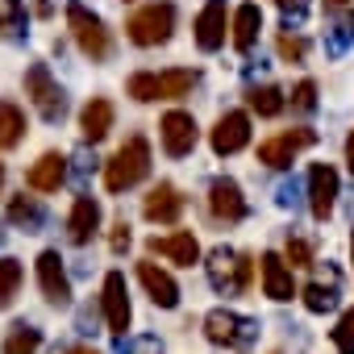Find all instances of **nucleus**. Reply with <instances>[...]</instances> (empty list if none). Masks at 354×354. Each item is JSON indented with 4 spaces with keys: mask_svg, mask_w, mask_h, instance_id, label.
<instances>
[{
    "mask_svg": "<svg viewBox=\"0 0 354 354\" xmlns=\"http://www.w3.org/2000/svg\"><path fill=\"white\" fill-rule=\"evenodd\" d=\"M279 59L283 63H304V55H308V42L304 38H292V34H279Z\"/></svg>",
    "mask_w": 354,
    "mask_h": 354,
    "instance_id": "33",
    "label": "nucleus"
},
{
    "mask_svg": "<svg viewBox=\"0 0 354 354\" xmlns=\"http://www.w3.org/2000/svg\"><path fill=\"white\" fill-rule=\"evenodd\" d=\"M205 267H209V283H213L221 296H242V292H250V279H254V259H250V254H234V250L217 246Z\"/></svg>",
    "mask_w": 354,
    "mask_h": 354,
    "instance_id": "2",
    "label": "nucleus"
},
{
    "mask_svg": "<svg viewBox=\"0 0 354 354\" xmlns=\"http://www.w3.org/2000/svg\"><path fill=\"white\" fill-rule=\"evenodd\" d=\"M180 213H184V196H180V188L175 184H154L150 192H146V201H142V217L146 221H158V225H175L180 221Z\"/></svg>",
    "mask_w": 354,
    "mask_h": 354,
    "instance_id": "12",
    "label": "nucleus"
},
{
    "mask_svg": "<svg viewBox=\"0 0 354 354\" xmlns=\"http://www.w3.org/2000/svg\"><path fill=\"white\" fill-rule=\"evenodd\" d=\"M333 304H337V271L329 267L325 279H313V283L304 288V308H308V313H329Z\"/></svg>",
    "mask_w": 354,
    "mask_h": 354,
    "instance_id": "24",
    "label": "nucleus"
},
{
    "mask_svg": "<svg viewBox=\"0 0 354 354\" xmlns=\"http://www.w3.org/2000/svg\"><path fill=\"white\" fill-rule=\"evenodd\" d=\"M350 0H325V13H333V9H346Z\"/></svg>",
    "mask_w": 354,
    "mask_h": 354,
    "instance_id": "41",
    "label": "nucleus"
},
{
    "mask_svg": "<svg viewBox=\"0 0 354 354\" xmlns=\"http://www.w3.org/2000/svg\"><path fill=\"white\" fill-rule=\"evenodd\" d=\"M100 304H104L109 333H117V337H121V333L129 329V317H133V308H129V292H125V275H121V271H109V275H104Z\"/></svg>",
    "mask_w": 354,
    "mask_h": 354,
    "instance_id": "10",
    "label": "nucleus"
},
{
    "mask_svg": "<svg viewBox=\"0 0 354 354\" xmlns=\"http://www.w3.org/2000/svg\"><path fill=\"white\" fill-rule=\"evenodd\" d=\"M117 354H162V346H158V337H125L121 346H117Z\"/></svg>",
    "mask_w": 354,
    "mask_h": 354,
    "instance_id": "35",
    "label": "nucleus"
},
{
    "mask_svg": "<svg viewBox=\"0 0 354 354\" xmlns=\"http://www.w3.org/2000/svg\"><path fill=\"white\" fill-rule=\"evenodd\" d=\"M209 213H213L217 221H225V225L242 221V217H246V196H242V188H238L234 180H213V188H209Z\"/></svg>",
    "mask_w": 354,
    "mask_h": 354,
    "instance_id": "15",
    "label": "nucleus"
},
{
    "mask_svg": "<svg viewBox=\"0 0 354 354\" xmlns=\"http://www.w3.org/2000/svg\"><path fill=\"white\" fill-rule=\"evenodd\" d=\"M125 5H129V0H125Z\"/></svg>",
    "mask_w": 354,
    "mask_h": 354,
    "instance_id": "44",
    "label": "nucleus"
},
{
    "mask_svg": "<svg viewBox=\"0 0 354 354\" xmlns=\"http://www.w3.org/2000/svg\"><path fill=\"white\" fill-rule=\"evenodd\" d=\"M113 100H104V96H92L84 109H80V129H84V138L88 142H100L109 129H113Z\"/></svg>",
    "mask_w": 354,
    "mask_h": 354,
    "instance_id": "21",
    "label": "nucleus"
},
{
    "mask_svg": "<svg viewBox=\"0 0 354 354\" xmlns=\"http://www.w3.org/2000/svg\"><path fill=\"white\" fill-rule=\"evenodd\" d=\"M125 92H129L133 100H142V104L158 100V80H154V71H133L129 84H125Z\"/></svg>",
    "mask_w": 354,
    "mask_h": 354,
    "instance_id": "30",
    "label": "nucleus"
},
{
    "mask_svg": "<svg viewBox=\"0 0 354 354\" xmlns=\"http://www.w3.org/2000/svg\"><path fill=\"white\" fill-rule=\"evenodd\" d=\"M354 42V9H346V17L329 30V55H342Z\"/></svg>",
    "mask_w": 354,
    "mask_h": 354,
    "instance_id": "32",
    "label": "nucleus"
},
{
    "mask_svg": "<svg viewBox=\"0 0 354 354\" xmlns=\"http://www.w3.org/2000/svg\"><path fill=\"white\" fill-rule=\"evenodd\" d=\"M209 142H213V150H217L221 158L246 150V142H250V117H246V113H221Z\"/></svg>",
    "mask_w": 354,
    "mask_h": 354,
    "instance_id": "14",
    "label": "nucleus"
},
{
    "mask_svg": "<svg viewBox=\"0 0 354 354\" xmlns=\"http://www.w3.org/2000/svg\"><path fill=\"white\" fill-rule=\"evenodd\" d=\"M288 263L292 267H313V246L304 238H288Z\"/></svg>",
    "mask_w": 354,
    "mask_h": 354,
    "instance_id": "36",
    "label": "nucleus"
},
{
    "mask_svg": "<svg viewBox=\"0 0 354 354\" xmlns=\"http://www.w3.org/2000/svg\"><path fill=\"white\" fill-rule=\"evenodd\" d=\"M246 104H250L259 117H279V113H283V92H279L275 84H259V88L246 92Z\"/></svg>",
    "mask_w": 354,
    "mask_h": 354,
    "instance_id": "27",
    "label": "nucleus"
},
{
    "mask_svg": "<svg viewBox=\"0 0 354 354\" xmlns=\"http://www.w3.org/2000/svg\"><path fill=\"white\" fill-rule=\"evenodd\" d=\"M38 288H42V296H46L55 308L71 304V279H67V271H63V254H59V250H42V254H38Z\"/></svg>",
    "mask_w": 354,
    "mask_h": 354,
    "instance_id": "9",
    "label": "nucleus"
},
{
    "mask_svg": "<svg viewBox=\"0 0 354 354\" xmlns=\"http://www.w3.org/2000/svg\"><path fill=\"white\" fill-rule=\"evenodd\" d=\"M125 34H129L133 46H162V42L175 34V5L154 0V5L138 9V13L125 21Z\"/></svg>",
    "mask_w": 354,
    "mask_h": 354,
    "instance_id": "3",
    "label": "nucleus"
},
{
    "mask_svg": "<svg viewBox=\"0 0 354 354\" xmlns=\"http://www.w3.org/2000/svg\"><path fill=\"white\" fill-rule=\"evenodd\" d=\"M63 354H100V350H96V346H67Z\"/></svg>",
    "mask_w": 354,
    "mask_h": 354,
    "instance_id": "39",
    "label": "nucleus"
},
{
    "mask_svg": "<svg viewBox=\"0 0 354 354\" xmlns=\"http://www.w3.org/2000/svg\"><path fill=\"white\" fill-rule=\"evenodd\" d=\"M225 30H230V9H225V0H209V5L201 9L196 17V46L205 55L221 50L225 46Z\"/></svg>",
    "mask_w": 354,
    "mask_h": 354,
    "instance_id": "11",
    "label": "nucleus"
},
{
    "mask_svg": "<svg viewBox=\"0 0 354 354\" xmlns=\"http://www.w3.org/2000/svg\"><path fill=\"white\" fill-rule=\"evenodd\" d=\"M146 246H150V254H162L175 267H192L201 259V242L192 238V230H180V234H171V238H150Z\"/></svg>",
    "mask_w": 354,
    "mask_h": 354,
    "instance_id": "16",
    "label": "nucleus"
},
{
    "mask_svg": "<svg viewBox=\"0 0 354 354\" xmlns=\"http://www.w3.org/2000/svg\"><path fill=\"white\" fill-rule=\"evenodd\" d=\"M275 5H279L283 13H292V9H296V17H300V9H304V5H300V0H275Z\"/></svg>",
    "mask_w": 354,
    "mask_h": 354,
    "instance_id": "38",
    "label": "nucleus"
},
{
    "mask_svg": "<svg viewBox=\"0 0 354 354\" xmlns=\"http://www.w3.org/2000/svg\"><path fill=\"white\" fill-rule=\"evenodd\" d=\"M67 26H71V34H75L80 50H84L92 63H104V59L113 55V38H109L104 21H100L96 13H88L80 0H75V5H67Z\"/></svg>",
    "mask_w": 354,
    "mask_h": 354,
    "instance_id": "4",
    "label": "nucleus"
},
{
    "mask_svg": "<svg viewBox=\"0 0 354 354\" xmlns=\"http://www.w3.org/2000/svg\"><path fill=\"white\" fill-rule=\"evenodd\" d=\"M138 279H142L146 296H150L158 308H175V304H180V288H175V279H171L167 271H158L150 259H146V263H138Z\"/></svg>",
    "mask_w": 354,
    "mask_h": 354,
    "instance_id": "20",
    "label": "nucleus"
},
{
    "mask_svg": "<svg viewBox=\"0 0 354 354\" xmlns=\"http://www.w3.org/2000/svg\"><path fill=\"white\" fill-rule=\"evenodd\" d=\"M346 167H350V171H354V133H350V138H346Z\"/></svg>",
    "mask_w": 354,
    "mask_h": 354,
    "instance_id": "40",
    "label": "nucleus"
},
{
    "mask_svg": "<svg viewBox=\"0 0 354 354\" xmlns=\"http://www.w3.org/2000/svg\"><path fill=\"white\" fill-rule=\"evenodd\" d=\"M21 288V263L17 259H0V308H9Z\"/></svg>",
    "mask_w": 354,
    "mask_h": 354,
    "instance_id": "29",
    "label": "nucleus"
},
{
    "mask_svg": "<svg viewBox=\"0 0 354 354\" xmlns=\"http://www.w3.org/2000/svg\"><path fill=\"white\" fill-rule=\"evenodd\" d=\"M205 333H209V342H217V346H250L254 337H259V321H250V317H242V313H234V308H213L209 317H205Z\"/></svg>",
    "mask_w": 354,
    "mask_h": 354,
    "instance_id": "5",
    "label": "nucleus"
},
{
    "mask_svg": "<svg viewBox=\"0 0 354 354\" xmlns=\"http://www.w3.org/2000/svg\"><path fill=\"white\" fill-rule=\"evenodd\" d=\"M96 230H100V205H96L92 196H75L71 217H67V238H71L75 246H84V242L96 238Z\"/></svg>",
    "mask_w": 354,
    "mask_h": 354,
    "instance_id": "18",
    "label": "nucleus"
},
{
    "mask_svg": "<svg viewBox=\"0 0 354 354\" xmlns=\"http://www.w3.org/2000/svg\"><path fill=\"white\" fill-rule=\"evenodd\" d=\"M275 354H279V350H275Z\"/></svg>",
    "mask_w": 354,
    "mask_h": 354,
    "instance_id": "45",
    "label": "nucleus"
},
{
    "mask_svg": "<svg viewBox=\"0 0 354 354\" xmlns=\"http://www.w3.org/2000/svg\"><path fill=\"white\" fill-rule=\"evenodd\" d=\"M0 188H5V162H0Z\"/></svg>",
    "mask_w": 354,
    "mask_h": 354,
    "instance_id": "42",
    "label": "nucleus"
},
{
    "mask_svg": "<svg viewBox=\"0 0 354 354\" xmlns=\"http://www.w3.org/2000/svg\"><path fill=\"white\" fill-rule=\"evenodd\" d=\"M26 138V113L13 100H0V150H13Z\"/></svg>",
    "mask_w": 354,
    "mask_h": 354,
    "instance_id": "25",
    "label": "nucleus"
},
{
    "mask_svg": "<svg viewBox=\"0 0 354 354\" xmlns=\"http://www.w3.org/2000/svg\"><path fill=\"white\" fill-rule=\"evenodd\" d=\"M259 30H263V13H259V5H242L238 13H234V46L242 50V55H250L254 50V42H259Z\"/></svg>",
    "mask_w": 354,
    "mask_h": 354,
    "instance_id": "22",
    "label": "nucleus"
},
{
    "mask_svg": "<svg viewBox=\"0 0 354 354\" xmlns=\"http://www.w3.org/2000/svg\"><path fill=\"white\" fill-rule=\"evenodd\" d=\"M26 96L34 100V109L42 113V121H63L67 96H63V88L50 80V71H46L42 63H34V67L26 71Z\"/></svg>",
    "mask_w": 354,
    "mask_h": 354,
    "instance_id": "6",
    "label": "nucleus"
},
{
    "mask_svg": "<svg viewBox=\"0 0 354 354\" xmlns=\"http://www.w3.org/2000/svg\"><path fill=\"white\" fill-rule=\"evenodd\" d=\"M38 346H42V329H34L26 321H17L5 337V354H38Z\"/></svg>",
    "mask_w": 354,
    "mask_h": 354,
    "instance_id": "28",
    "label": "nucleus"
},
{
    "mask_svg": "<svg viewBox=\"0 0 354 354\" xmlns=\"http://www.w3.org/2000/svg\"><path fill=\"white\" fill-rule=\"evenodd\" d=\"M333 205H337V171L325 167V162H317L308 171V209H313L317 221H325L333 213Z\"/></svg>",
    "mask_w": 354,
    "mask_h": 354,
    "instance_id": "13",
    "label": "nucleus"
},
{
    "mask_svg": "<svg viewBox=\"0 0 354 354\" xmlns=\"http://www.w3.org/2000/svg\"><path fill=\"white\" fill-rule=\"evenodd\" d=\"M158 80V100H180V96H188L192 88H196V71H188V67H175V71H162V75H154Z\"/></svg>",
    "mask_w": 354,
    "mask_h": 354,
    "instance_id": "26",
    "label": "nucleus"
},
{
    "mask_svg": "<svg viewBox=\"0 0 354 354\" xmlns=\"http://www.w3.org/2000/svg\"><path fill=\"white\" fill-rule=\"evenodd\" d=\"M329 337H333V350H337V354H354V308L342 313V321L333 325Z\"/></svg>",
    "mask_w": 354,
    "mask_h": 354,
    "instance_id": "31",
    "label": "nucleus"
},
{
    "mask_svg": "<svg viewBox=\"0 0 354 354\" xmlns=\"http://www.w3.org/2000/svg\"><path fill=\"white\" fill-rule=\"evenodd\" d=\"M317 142V133L313 129H288V133H275V138H267V142H259V162H267V167H288L304 146H313Z\"/></svg>",
    "mask_w": 354,
    "mask_h": 354,
    "instance_id": "8",
    "label": "nucleus"
},
{
    "mask_svg": "<svg viewBox=\"0 0 354 354\" xmlns=\"http://www.w3.org/2000/svg\"><path fill=\"white\" fill-rule=\"evenodd\" d=\"M292 109H296V113H313V109H317V84H313V80H300V84H296Z\"/></svg>",
    "mask_w": 354,
    "mask_h": 354,
    "instance_id": "34",
    "label": "nucleus"
},
{
    "mask_svg": "<svg viewBox=\"0 0 354 354\" xmlns=\"http://www.w3.org/2000/svg\"><path fill=\"white\" fill-rule=\"evenodd\" d=\"M196 138H201L196 117H192V113H184V109H171V113L158 121V142H162V150H167L171 158L192 154V150H196Z\"/></svg>",
    "mask_w": 354,
    "mask_h": 354,
    "instance_id": "7",
    "label": "nucleus"
},
{
    "mask_svg": "<svg viewBox=\"0 0 354 354\" xmlns=\"http://www.w3.org/2000/svg\"><path fill=\"white\" fill-rule=\"evenodd\" d=\"M146 175H150V142H146L142 133H133V138H125L121 150L104 162V188L117 196V192L142 184Z\"/></svg>",
    "mask_w": 354,
    "mask_h": 354,
    "instance_id": "1",
    "label": "nucleus"
},
{
    "mask_svg": "<svg viewBox=\"0 0 354 354\" xmlns=\"http://www.w3.org/2000/svg\"><path fill=\"white\" fill-rule=\"evenodd\" d=\"M350 259H354V234H350Z\"/></svg>",
    "mask_w": 354,
    "mask_h": 354,
    "instance_id": "43",
    "label": "nucleus"
},
{
    "mask_svg": "<svg viewBox=\"0 0 354 354\" xmlns=\"http://www.w3.org/2000/svg\"><path fill=\"white\" fill-rule=\"evenodd\" d=\"M109 246H113V254H125V250H129V225H125V221H117V225H113Z\"/></svg>",
    "mask_w": 354,
    "mask_h": 354,
    "instance_id": "37",
    "label": "nucleus"
},
{
    "mask_svg": "<svg viewBox=\"0 0 354 354\" xmlns=\"http://www.w3.org/2000/svg\"><path fill=\"white\" fill-rule=\"evenodd\" d=\"M63 180H67V158H63L59 150H46V154L26 171V184H30L34 192H59Z\"/></svg>",
    "mask_w": 354,
    "mask_h": 354,
    "instance_id": "17",
    "label": "nucleus"
},
{
    "mask_svg": "<svg viewBox=\"0 0 354 354\" xmlns=\"http://www.w3.org/2000/svg\"><path fill=\"white\" fill-rule=\"evenodd\" d=\"M259 271H263V292L271 296V300H292L296 296V283H292V267L279 259V254H263L259 259Z\"/></svg>",
    "mask_w": 354,
    "mask_h": 354,
    "instance_id": "19",
    "label": "nucleus"
},
{
    "mask_svg": "<svg viewBox=\"0 0 354 354\" xmlns=\"http://www.w3.org/2000/svg\"><path fill=\"white\" fill-rule=\"evenodd\" d=\"M9 221L17 225V230H26V234H38L42 230V221H46V213H42V205H38V196H13L9 201Z\"/></svg>",
    "mask_w": 354,
    "mask_h": 354,
    "instance_id": "23",
    "label": "nucleus"
}]
</instances>
